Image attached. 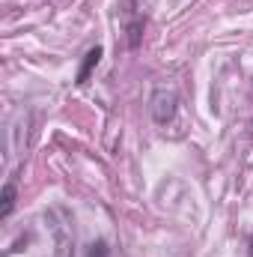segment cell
<instances>
[{"label":"cell","instance_id":"1","mask_svg":"<svg viewBox=\"0 0 253 257\" xmlns=\"http://www.w3.org/2000/svg\"><path fill=\"white\" fill-rule=\"evenodd\" d=\"M45 221L54 233V257H74V233H72V215L66 206H51L45 212Z\"/></svg>","mask_w":253,"mask_h":257},{"label":"cell","instance_id":"2","mask_svg":"<svg viewBox=\"0 0 253 257\" xmlns=\"http://www.w3.org/2000/svg\"><path fill=\"white\" fill-rule=\"evenodd\" d=\"M176 111H179V96H176L173 90H167V87H158V90L152 93V99H149V114H152V120H155L158 126H167V123L176 117Z\"/></svg>","mask_w":253,"mask_h":257},{"label":"cell","instance_id":"3","mask_svg":"<svg viewBox=\"0 0 253 257\" xmlns=\"http://www.w3.org/2000/svg\"><path fill=\"white\" fill-rule=\"evenodd\" d=\"M102 57H104V48H102V45H96V48H90V51L84 54V63H80L78 75H74V84H78V87H84V84L90 81V75L96 72V66L102 63Z\"/></svg>","mask_w":253,"mask_h":257},{"label":"cell","instance_id":"4","mask_svg":"<svg viewBox=\"0 0 253 257\" xmlns=\"http://www.w3.org/2000/svg\"><path fill=\"white\" fill-rule=\"evenodd\" d=\"M15 209V180H6L3 192H0V218H9Z\"/></svg>","mask_w":253,"mask_h":257},{"label":"cell","instance_id":"5","mask_svg":"<svg viewBox=\"0 0 253 257\" xmlns=\"http://www.w3.org/2000/svg\"><path fill=\"white\" fill-rule=\"evenodd\" d=\"M108 254H110V248H108L104 239H98V242H92V245L86 248V257H108Z\"/></svg>","mask_w":253,"mask_h":257},{"label":"cell","instance_id":"6","mask_svg":"<svg viewBox=\"0 0 253 257\" xmlns=\"http://www.w3.org/2000/svg\"><path fill=\"white\" fill-rule=\"evenodd\" d=\"M248 254H250V257H253V236H250V251H248Z\"/></svg>","mask_w":253,"mask_h":257}]
</instances>
